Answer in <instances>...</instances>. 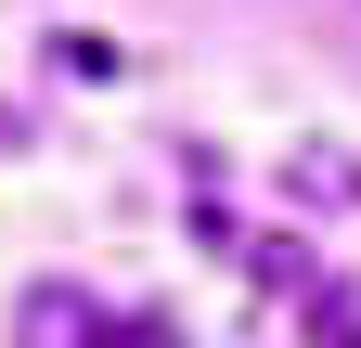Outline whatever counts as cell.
Wrapping results in <instances>:
<instances>
[{"mask_svg":"<svg viewBox=\"0 0 361 348\" xmlns=\"http://www.w3.org/2000/svg\"><path fill=\"white\" fill-rule=\"evenodd\" d=\"M13 348H155V323H104V310H90V284H26Z\"/></svg>","mask_w":361,"mask_h":348,"instance_id":"1","label":"cell"},{"mask_svg":"<svg viewBox=\"0 0 361 348\" xmlns=\"http://www.w3.org/2000/svg\"><path fill=\"white\" fill-rule=\"evenodd\" d=\"M284 194L336 220V206H361V155H348V142H297V155H284Z\"/></svg>","mask_w":361,"mask_h":348,"instance_id":"2","label":"cell"},{"mask_svg":"<svg viewBox=\"0 0 361 348\" xmlns=\"http://www.w3.org/2000/svg\"><path fill=\"white\" fill-rule=\"evenodd\" d=\"M323 348H361V297H336V284H323Z\"/></svg>","mask_w":361,"mask_h":348,"instance_id":"4","label":"cell"},{"mask_svg":"<svg viewBox=\"0 0 361 348\" xmlns=\"http://www.w3.org/2000/svg\"><path fill=\"white\" fill-rule=\"evenodd\" d=\"M52 65L78 77V91H104V77H129V52H116V39H90V26H65V39H52Z\"/></svg>","mask_w":361,"mask_h":348,"instance_id":"3","label":"cell"}]
</instances>
